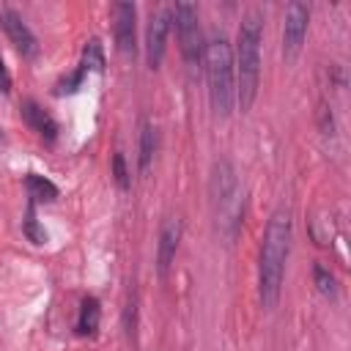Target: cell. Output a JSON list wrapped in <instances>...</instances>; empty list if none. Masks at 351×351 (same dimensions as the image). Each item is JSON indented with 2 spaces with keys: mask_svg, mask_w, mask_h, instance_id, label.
<instances>
[{
  "mask_svg": "<svg viewBox=\"0 0 351 351\" xmlns=\"http://www.w3.org/2000/svg\"><path fill=\"white\" fill-rule=\"evenodd\" d=\"M0 93H11V74L3 63V55H0Z\"/></svg>",
  "mask_w": 351,
  "mask_h": 351,
  "instance_id": "obj_20",
  "label": "cell"
},
{
  "mask_svg": "<svg viewBox=\"0 0 351 351\" xmlns=\"http://www.w3.org/2000/svg\"><path fill=\"white\" fill-rule=\"evenodd\" d=\"M206 82H208V101L219 118H228L236 107V69H233V49L225 36L214 33L203 49Z\"/></svg>",
  "mask_w": 351,
  "mask_h": 351,
  "instance_id": "obj_3",
  "label": "cell"
},
{
  "mask_svg": "<svg viewBox=\"0 0 351 351\" xmlns=\"http://www.w3.org/2000/svg\"><path fill=\"white\" fill-rule=\"evenodd\" d=\"M173 25H176V38H178V49L184 55V63L189 69H197L203 63V33H200V16H197V5L189 0H178L173 5Z\"/></svg>",
  "mask_w": 351,
  "mask_h": 351,
  "instance_id": "obj_5",
  "label": "cell"
},
{
  "mask_svg": "<svg viewBox=\"0 0 351 351\" xmlns=\"http://www.w3.org/2000/svg\"><path fill=\"white\" fill-rule=\"evenodd\" d=\"M154 151H156V132H154L151 121L143 118L140 121V140H137V170H140V176H145L151 170Z\"/></svg>",
  "mask_w": 351,
  "mask_h": 351,
  "instance_id": "obj_12",
  "label": "cell"
},
{
  "mask_svg": "<svg viewBox=\"0 0 351 351\" xmlns=\"http://www.w3.org/2000/svg\"><path fill=\"white\" fill-rule=\"evenodd\" d=\"M25 186H27V195H30L33 203H36V200H55V197L60 195L58 186H55L49 178L38 176V173H27V176H25Z\"/></svg>",
  "mask_w": 351,
  "mask_h": 351,
  "instance_id": "obj_14",
  "label": "cell"
},
{
  "mask_svg": "<svg viewBox=\"0 0 351 351\" xmlns=\"http://www.w3.org/2000/svg\"><path fill=\"white\" fill-rule=\"evenodd\" d=\"M321 115H324V134H335V121H332V112L324 107V110H321Z\"/></svg>",
  "mask_w": 351,
  "mask_h": 351,
  "instance_id": "obj_21",
  "label": "cell"
},
{
  "mask_svg": "<svg viewBox=\"0 0 351 351\" xmlns=\"http://www.w3.org/2000/svg\"><path fill=\"white\" fill-rule=\"evenodd\" d=\"M173 25V8L170 5H159L156 11H151L148 19V30H145V58L151 69L162 66L165 49H167V33Z\"/></svg>",
  "mask_w": 351,
  "mask_h": 351,
  "instance_id": "obj_6",
  "label": "cell"
},
{
  "mask_svg": "<svg viewBox=\"0 0 351 351\" xmlns=\"http://www.w3.org/2000/svg\"><path fill=\"white\" fill-rule=\"evenodd\" d=\"M0 27H3V33L8 36V41L14 44V49L22 58H36L38 55V38L27 27L22 14H16L14 8H0Z\"/></svg>",
  "mask_w": 351,
  "mask_h": 351,
  "instance_id": "obj_7",
  "label": "cell"
},
{
  "mask_svg": "<svg viewBox=\"0 0 351 351\" xmlns=\"http://www.w3.org/2000/svg\"><path fill=\"white\" fill-rule=\"evenodd\" d=\"M291 233H293V219L288 208H277L269 217V225L263 230L261 241V261H258V296L266 310H274L282 293V280H285V263L291 252Z\"/></svg>",
  "mask_w": 351,
  "mask_h": 351,
  "instance_id": "obj_1",
  "label": "cell"
},
{
  "mask_svg": "<svg viewBox=\"0 0 351 351\" xmlns=\"http://www.w3.org/2000/svg\"><path fill=\"white\" fill-rule=\"evenodd\" d=\"M22 230H25V236H27L33 244H44V241H47V233L38 228V219H36V203H33V200L27 203V214H25V225H22Z\"/></svg>",
  "mask_w": 351,
  "mask_h": 351,
  "instance_id": "obj_16",
  "label": "cell"
},
{
  "mask_svg": "<svg viewBox=\"0 0 351 351\" xmlns=\"http://www.w3.org/2000/svg\"><path fill=\"white\" fill-rule=\"evenodd\" d=\"M112 14V36H115V47L123 52V55H134V19H137V8L134 3H126V0H118L112 3L110 8Z\"/></svg>",
  "mask_w": 351,
  "mask_h": 351,
  "instance_id": "obj_9",
  "label": "cell"
},
{
  "mask_svg": "<svg viewBox=\"0 0 351 351\" xmlns=\"http://www.w3.org/2000/svg\"><path fill=\"white\" fill-rule=\"evenodd\" d=\"M307 25H310V8L304 3H291L285 8V22H282V55L293 58L307 36Z\"/></svg>",
  "mask_w": 351,
  "mask_h": 351,
  "instance_id": "obj_8",
  "label": "cell"
},
{
  "mask_svg": "<svg viewBox=\"0 0 351 351\" xmlns=\"http://www.w3.org/2000/svg\"><path fill=\"white\" fill-rule=\"evenodd\" d=\"M313 280H315V288H318V293H324V296H335V277H332V271L324 266V263H315L313 266Z\"/></svg>",
  "mask_w": 351,
  "mask_h": 351,
  "instance_id": "obj_17",
  "label": "cell"
},
{
  "mask_svg": "<svg viewBox=\"0 0 351 351\" xmlns=\"http://www.w3.org/2000/svg\"><path fill=\"white\" fill-rule=\"evenodd\" d=\"M19 110H22L25 123H27L44 143H55V140H58V123H55V118H52L36 99H25V101L19 104Z\"/></svg>",
  "mask_w": 351,
  "mask_h": 351,
  "instance_id": "obj_11",
  "label": "cell"
},
{
  "mask_svg": "<svg viewBox=\"0 0 351 351\" xmlns=\"http://www.w3.org/2000/svg\"><path fill=\"white\" fill-rule=\"evenodd\" d=\"M178 241H181V222L176 217H167L159 228V241H156V271L165 280L173 269L176 252H178Z\"/></svg>",
  "mask_w": 351,
  "mask_h": 351,
  "instance_id": "obj_10",
  "label": "cell"
},
{
  "mask_svg": "<svg viewBox=\"0 0 351 351\" xmlns=\"http://www.w3.org/2000/svg\"><path fill=\"white\" fill-rule=\"evenodd\" d=\"M85 71L90 69V71H104V47H101V41L99 38H90L88 44H85V49H82V63H80Z\"/></svg>",
  "mask_w": 351,
  "mask_h": 351,
  "instance_id": "obj_15",
  "label": "cell"
},
{
  "mask_svg": "<svg viewBox=\"0 0 351 351\" xmlns=\"http://www.w3.org/2000/svg\"><path fill=\"white\" fill-rule=\"evenodd\" d=\"M208 195H211V206H214V214H217L219 225H230V233H233L239 228L241 203H239V178H236V170L228 159L214 162L211 181H208Z\"/></svg>",
  "mask_w": 351,
  "mask_h": 351,
  "instance_id": "obj_4",
  "label": "cell"
},
{
  "mask_svg": "<svg viewBox=\"0 0 351 351\" xmlns=\"http://www.w3.org/2000/svg\"><path fill=\"white\" fill-rule=\"evenodd\" d=\"M261 41H263V16L258 11H247L239 36H236V55H233V69H236V104L241 112H247L258 96L261 85Z\"/></svg>",
  "mask_w": 351,
  "mask_h": 351,
  "instance_id": "obj_2",
  "label": "cell"
},
{
  "mask_svg": "<svg viewBox=\"0 0 351 351\" xmlns=\"http://www.w3.org/2000/svg\"><path fill=\"white\" fill-rule=\"evenodd\" d=\"M82 77H85V69L80 66L74 74H69L66 80H60V82H58V88H55V96H63V93H74V90L82 85Z\"/></svg>",
  "mask_w": 351,
  "mask_h": 351,
  "instance_id": "obj_19",
  "label": "cell"
},
{
  "mask_svg": "<svg viewBox=\"0 0 351 351\" xmlns=\"http://www.w3.org/2000/svg\"><path fill=\"white\" fill-rule=\"evenodd\" d=\"M99 321H101V304L96 296H85L80 304V315H77V335L80 337H93L99 332Z\"/></svg>",
  "mask_w": 351,
  "mask_h": 351,
  "instance_id": "obj_13",
  "label": "cell"
},
{
  "mask_svg": "<svg viewBox=\"0 0 351 351\" xmlns=\"http://www.w3.org/2000/svg\"><path fill=\"white\" fill-rule=\"evenodd\" d=\"M112 178L118 184V189H129L132 186V178H129V167H126V156L121 151L112 154Z\"/></svg>",
  "mask_w": 351,
  "mask_h": 351,
  "instance_id": "obj_18",
  "label": "cell"
}]
</instances>
